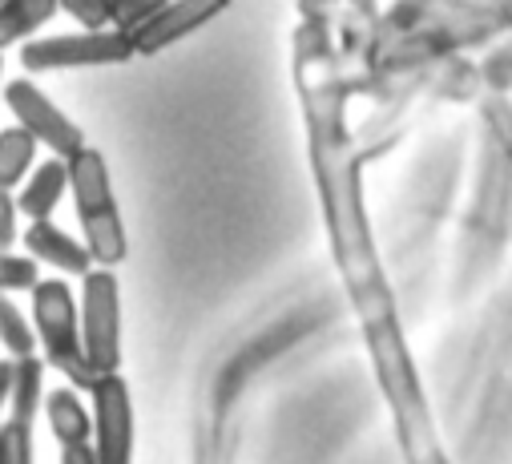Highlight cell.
<instances>
[{"label": "cell", "instance_id": "6da1fadb", "mask_svg": "<svg viewBox=\"0 0 512 464\" xmlns=\"http://www.w3.org/2000/svg\"><path fill=\"white\" fill-rule=\"evenodd\" d=\"M291 77L307 126V158L311 178L327 226L331 259L339 271V283L351 299V311L359 327L400 319L392 283L383 275L371 222L363 206V174H359V150L347 126V69L343 53L335 45V21L327 17H299L291 37Z\"/></svg>", "mask_w": 512, "mask_h": 464}, {"label": "cell", "instance_id": "7a4b0ae2", "mask_svg": "<svg viewBox=\"0 0 512 464\" xmlns=\"http://www.w3.org/2000/svg\"><path fill=\"white\" fill-rule=\"evenodd\" d=\"M69 166V194L77 206V222H81V243L93 259V267H121L130 259V235H125V218L113 194V178L105 166V154L93 150L89 142L65 158Z\"/></svg>", "mask_w": 512, "mask_h": 464}, {"label": "cell", "instance_id": "3957f363", "mask_svg": "<svg viewBox=\"0 0 512 464\" xmlns=\"http://www.w3.org/2000/svg\"><path fill=\"white\" fill-rule=\"evenodd\" d=\"M33 331H37L45 364L57 368L81 392H89V384L97 380V372L85 360L77 295L69 291L65 279H37V287H33Z\"/></svg>", "mask_w": 512, "mask_h": 464}, {"label": "cell", "instance_id": "277c9868", "mask_svg": "<svg viewBox=\"0 0 512 464\" xmlns=\"http://www.w3.org/2000/svg\"><path fill=\"white\" fill-rule=\"evenodd\" d=\"M134 37L121 29H77L57 37H29L21 45V69L25 73H69V69H105L134 61Z\"/></svg>", "mask_w": 512, "mask_h": 464}, {"label": "cell", "instance_id": "5b68a950", "mask_svg": "<svg viewBox=\"0 0 512 464\" xmlns=\"http://www.w3.org/2000/svg\"><path fill=\"white\" fill-rule=\"evenodd\" d=\"M81 347L93 372H117L121 368V283L113 267H97L81 275Z\"/></svg>", "mask_w": 512, "mask_h": 464}, {"label": "cell", "instance_id": "8992f818", "mask_svg": "<svg viewBox=\"0 0 512 464\" xmlns=\"http://www.w3.org/2000/svg\"><path fill=\"white\" fill-rule=\"evenodd\" d=\"M45 356H13V384L5 420H0V460L21 464L33 456V424L45 400Z\"/></svg>", "mask_w": 512, "mask_h": 464}, {"label": "cell", "instance_id": "52a82bcc", "mask_svg": "<svg viewBox=\"0 0 512 464\" xmlns=\"http://www.w3.org/2000/svg\"><path fill=\"white\" fill-rule=\"evenodd\" d=\"M5 105L13 109L17 126H25L45 150H53L57 158H73L85 146V130L69 118L61 105H53V97L45 89H37L29 77H13L5 81Z\"/></svg>", "mask_w": 512, "mask_h": 464}, {"label": "cell", "instance_id": "ba28073f", "mask_svg": "<svg viewBox=\"0 0 512 464\" xmlns=\"http://www.w3.org/2000/svg\"><path fill=\"white\" fill-rule=\"evenodd\" d=\"M93 396V444L101 464L134 460V396L121 372H101L89 384Z\"/></svg>", "mask_w": 512, "mask_h": 464}, {"label": "cell", "instance_id": "9c48e42d", "mask_svg": "<svg viewBox=\"0 0 512 464\" xmlns=\"http://www.w3.org/2000/svg\"><path fill=\"white\" fill-rule=\"evenodd\" d=\"M230 5H234V0H166V5L146 25H138L130 33L138 57H158V53L174 49L178 41H186L198 29H206L210 21H218Z\"/></svg>", "mask_w": 512, "mask_h": 464}, {"label": "cell", "instance_id": "30bf717a", "mask_svg": "<svg viewBox=\"0 0 512 464\" xmlns=\"http://www.w3.org/2000/svg\"><path fill=\"white\" fill-rule=\"evenodd\" d=\"M21 243H25V251H29L37 263H45V267H53V271H61V275L81 279L85 271H93V259H89L85 243L73 239V235H65V230H61L53 218H29Z\"/></svg>", "mask_w": 512, "mask_h": 464}, {"label": "cell", "instance_id": "8fae6325", "mask_svg": "<svg viewBox=\"0 0 512 464\" xmlns=\"http://www.w3.org/2000/svg\"><path fill=\"white\" fill-rule=\"evenodd\" d=\"M65 194H69V166L57 154L45 158V162H33L25 182L13 190L17 210L25 218H53V210L65 202Z\"/></svg>", "mask_w": 512, "mask_h": 464}, {"label": "cell", "instance_id": "7c38bea8", "mask_svg": "<svg viewBox=\"0 0 512 464\" xmlns=\"http://www.w3.org/2000/svg\"><path fill=\"white\" fill-rule=\"evenodd\" d=\"M45 420L53 428V440L61 448H77V444H93V412L81 404V388L77 384H61L53 392H45L41 400Z\"/></svg>", "mask_w": 512, "mask_h": 464}, {"label": "cell", "instance_id": "4fadbf2b", "mask_svg": "<svg viewBox=\"0 0 512 464\" xmlns=\"http://www.w3.org/2000/svg\"><path fill=\"white\" fill-rule=\"evenodd\" d=\"M61 13V0H0V49L25 45Z\"/></svg>", "mask_w": 512, "mask_h": 464}, {"label": "cell", "instance_id": "5bb4252c", "mask_svg": "<svg viewBox=\"0 0 512 464\" xmlns=\"http://www.w3.org/2000/svg\"><path fill=\"white\" fill-rule=\"evenodd\" d=\"M37 138L25 126H5L0 130V190H17L25 182V174L37 162Z\"/></svg>", "mask_w": 512, "mask_h": 464}, {"label": "cell", "instance_id": "9a60e30c", "mask_svg": "<svg viewBox=\"0 0 512 464\" xmlns=\"http://www.w3.org/2000/svg\"><path fill=\"white\" fill-rule=\"evenodd\" d=\"M0 347H5V356H33L37 352V331L21 315V307L9 299V291H0Z\"/></svg>", "mask_w": 512, "mask_h": 464}, {"label": "cell", "instance_id": "2e32d148", "mask_svg": "<svg viewBox=\"0 0 512 464\" xmlns=\"http://www.w3.org/2000/svg\"><path fill=\"white\" fill-rule=\"evenodd\" d=\"M37 279H41V271H37V259L33 255H13V247L0 251V291H9V295L33 291Z\"/></svg>", "mask_w": 512, "mask_h": 464}, {"label": "cell", "instance_id": "e0dca14e", "mask_svg": "<svg viewBox=\"0 0 512 464\" xmlns=\"http://www.w3.org/2000/svg\"><path fill=\"white\" fill-rule=\"evenodd\" d=\"M61 13L77 29H109L113 25V5L109 0H61Z\"/></svg>", "mask_w": 512, "mask_h": 464}, {"label": "cell", "instance_id": "ac0fdd59", "mask_svg": "<svg viewBox=\"0 0 512 464\" xmlns=\"http://www.w3.org/2000/svg\"><path fill=\"white\" fill-rule=\"evenodd\" d=\"M113 5V29L121 33H134L138 25H146L166 0H109Z\"/></svg>", "mask_w": 512, "mask_h": 464}, {"label": "cell", "instance_id": "d6986e66", "mask_svg": "<svg viewBox=\"0 0 512 464\" xmlns=\"http://www.w3.org/2000/svg\"><path fill=\"white\" fill-rule=\"evenodd\" d=\"M484 122H488L496 146L504 150V158L512 162V105L504 97H488L484 101Z\"/></svg>", "mask_w": 512, "mask_h": 464}, {"label": "cell", "instance_id": "ffe728a7", "mask_svg": "<svg viewBox=\"0 0 512 464\" xmlns=\"http://www.w3.org/2000/svg\"><path fill=\"white\" fill-rule=\"evenodd\" d=\"M476 73H480V81H484L492 93H508V89H512V41L500 45Z\"/></svg>", "mask_w": 512, "mask_h": 464}, {"label": "cell", "instance_id": "44dd1931", "mask_svg": "<svg viewBox=\"0 0 512 464\" xmlns=\"http://www.w3.org/2000/svg\"><path fill=\"white\" fill-rule=\"evenodd\" d=\"M17 218H21V210H17L13 190H0V251H9V247L21 239Z\"/></svg>", "mask_w": 512, "mask_h": 464}, {"label": "cell", "instance_id": "7402d4cb", "mask_svg": "<svg viewBox=\"0 0 512 464\" xmlns=\"http://www.w3.org/2000/svg\"><path fill=\"white\" fill-rule=\"evenodd\" d=\"M343 5H347V21H351L355 33L375 25V0H343Z\"/></svg>", "mask_w": 512, "mask_h": 464}, {"label": "cell", "instance_id": "603a6c76", "mask_svg": "<svg viewBox=\"0 0 512 464\" xmlns=\"http://www.w3.org/2000/svg\"><path fill=\"white\" fill-rule=\"evenodd\" d=\"M295 5H299V17H327V21H335L343 0H295Z\"/></svg>", "mask_w": 512, "mask_h": 464}, {"label": "cell", "instance_id": "cb8c5ba5", "mask_svg": "<svg viewBox=\"0 0 512 464\" xmlns=\"http://www.w3.org/2000/svg\"><path fill=\"white\" fill-rule=\"evenodd\" d=\"M61 460H65V464H89V460H97V444H77V448H61Z\"/></svg>", "mask_w": 512, "mask_h": 464}, {"label": "cell", "instance_id": "d4e9b609", "mask_svg": "<svg viewBox=\"0 0 512 464\" xmlns=\"http://www.w3.org/2000/svg\"><path fill=\"white\" fill-rule=\"evenodd\" d=\"M9 384H13V356L0 360V412H5V404H9Z\"/></svg>", "mask_w": 512, "mask_h": 464}, {"label": "cell", "instance_id": "484cf974", "mask_svg": "<svg viewBox=\"0 0 512 464\" xmlns=\"http://www.w3.org/2000/svg\"><path fill=\"white\" fill-rule=\"evenodd\" d=\"M0 89H5V49H0Z\"/></svg>", "mask_w": 512, "mask_h": 464}]
</instances>
